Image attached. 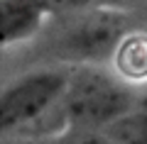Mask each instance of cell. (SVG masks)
Masks as SVG:
<instances>
[{
    "mask_svg": "<svg viewBox=\"0 0 147 144\" xmlns=\"http://www.w3.org/2000/svg\"><path fill=\"white\" fill-rule=\"evenodd\" d=\"M115 71L125 81H147V32H127L115 49Z\"/></svg>",
    "mask_w": 147,
    "mask_h": 144,
    "instance_id": "obj_5",
    "label": "cell"
},
{
    "mask_svg": "<svg viewBox=\"0 0 147 144\" xmlns=\"http://www.w3.org/2000/svg\"><path fill=\"white\" fill-rule=\"evenodd\" d=\"M96 3H98V0H47L52 15L54 12H71V10L84 12V10H88L91 5H96Z\"/></svg>",
    "mask_w": 147,
    "mask_h": 144,
    "instance_id": "obj_7",
    "label": "cell"
},
{
    "mask_svg": "<svg viewBox=\"0 0 147 144\" xmlns=\"http://www.w3.org/2000/svg\"><path fill=\"white\" fill-rule=\"evenodd\" d=\"M49 15L47 0H0V44L10 46L34 37Z\"/></svg>",
    "mask_w": 147,
    "mask_h": 144,
    "instance_id": "obj_4",
    "label": "cell"
},
{
    "mask_svg": "<svg viewBox=\"0 0 147 144\" xmlns=\"http://www.w3.org/2000/svg\"><path fill=\"white\" fill-rule=\"evenodd\" d=\"M127 34V20L123 12L93 10L69 22L52 44V56L66 59L79 66H96L98 61L115 56V49Z\"/></svg>",
    "mask_w": 147,
    "mask_h": 144,
    "instance_id": "obj_2",
    "label": "cell"
},
{
    "mask_svg": "<svg viewBox=\"0 0 147 144\" xmlns=\"http://www.w3.org/2000/svg\"><path fill=\"white\" fill-rule=\"evenodd\" d=\"M103 144H147V108L137 105L125 117L100 129Z\"/></svg>",
    "mask_w": 147,
    "mask_h": 144,
    "instance_id": "obj_6",
    "label": "cell"
},
{
    "mask_svg": "<svg viewBox=\"0 0 147 144\" xmlns=\"http://www.w3.org/2000/svg\"><path fill=\"white\" fill-rule=\"evenodd\" d=\"M135 95L123 78L96 66H79L69 76L59 108V122L69 132H100L137 108Z\"/></svg>",
    "mask_w": 147,
    "mask_h": 144,
    "instance_id": "obj_1",
    "label": "cell"
},
{
    "mask_svg": "<svg viewBox=\"0 0 147 144\" xmlns=\"http://www.w3.org/2000/svg\"><path fill=\"white\" fill-rule=\"evenodd\" d=\"M71 71H32L15 78L5 86L0 95V132H15V129L32 127L39 117L54 110L61 103L69 86Z\"/></svg>",
    "mask_w": 147,
    "mask_h": 144,
    "instance_id": "obj_3",
    "label": "cell"
}]
</instances>
